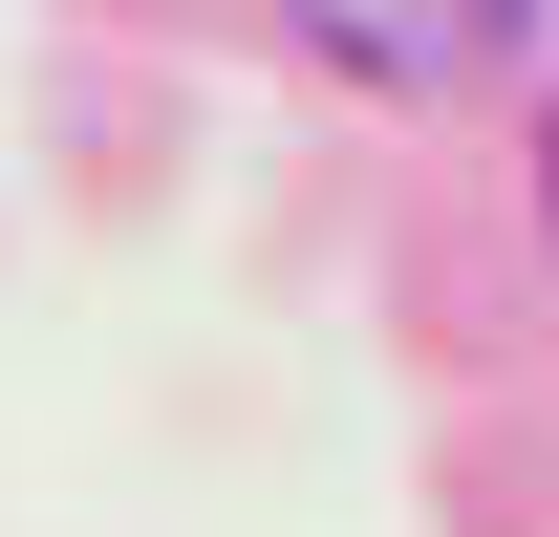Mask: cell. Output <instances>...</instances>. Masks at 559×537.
Instances as JSON below:
<instances>
[{
    "mask_svg": "<svg viewBox=\"0 0 559 537\" xmlns=\"http://www.w3.org/2000/svg\"><path fill=\"white\" fill-rule=\"evenodd\" d=\"M280 22H301L345 86H409V108L430 86H495L516 44H538V0H280Z\"/></svg>",
    "mask_w": 559,
    "mask_h": 537,
    "instance_id": "6da1fadb",
    "label": "cell"
}]
</instances>
